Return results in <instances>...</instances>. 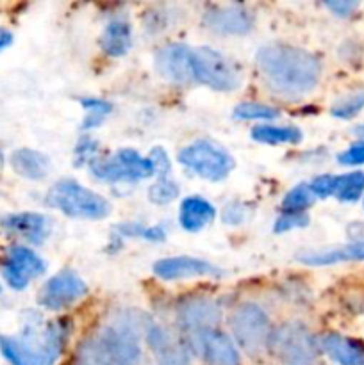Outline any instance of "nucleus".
I'll return each mask as SVG.
<instances>
[{
  "label": "nucleus",
  "instance_id": "1",
  "mask_svg": "<svg viewBox=\"0 0 364 365\" xmlns=\"http://www.w3.org/2000/svg\"><path fill=\"white\" fill-rule=\"evenodd\" d=\"M257 66L268 86L282 95H302L316 86L321 64L313 53L289 45H270L257 52Z\"/></svg>",
  "mask_w": 364,
  "mask_h": 365
},
{
  "label": "nucleus",
  "instance_id": "2",
  "mask_svg": "<svg viewBox=\"0 0 364 365\" xmlns=\"http://www.w3.org/2000/svg\"><path fill=\"white\" fill-rule=\"evenodd\" d=\"M82 351L88 353L98 365H136L141 356L139 337L127 323L103 327Z\"/></svg>",
  "mask_w": 364,
  "mask_h": 365
},
{
  "label": "nucleus",
  "instance_id": "3",
  "mask_svg": "<svg viewBox=\"0 0 364 365\" xmlns=\"http://www.w3.org/2000/svg\"><path fill=\"white\" fill-rule=\"evenodd\" d=\"M66 328L56 323L46 328L38 344L31 339H18L0 335V353L11 365H52L63 349Z\"/></svg>",
  "mask_w": 364,
  "mask_h": 365
},
{
  "label": "nucleus",
  "instance_id": "4",
  "mask_svg": "<svg viewBox=\"0 0 364 365\" xmlns=\"http://www.w3.org/2000/svg\"><path fill=\"white\" fill-rule=\"evenodd\" d=\"M49 205L59 209L66 216L84 220H102L109 214L111 207L106 198L82 187L74 180H61L50 189Z\"/></svg>",
  "mask_w": 364,
  "mask_h": 365
},
{
  "label": "nucleus",
  "instance_id": "5",
  "mask_svg": "<svg viewBox=\"0 0 364 365\" xmlns=\"http://www.w3.org/2000/svg\"><path fill=\"white\" fill-rule=\"evenodd\" d=\"M231 328L238 344L245 349L248 355H261L270 346L271 327L270 319L253 303L239 305L231 316Z\"/></svg>",
  "mask_w": 364,
  "mask_h": 365
},
{
  "label": "nucleus",
  "instance_id": "6",
  "mask_svg": "<svg viewBox=\"0 0 364 365\" xmlns=\"http://www.w3.org/2000/svg\"><path fill=\"white\" fill-rule=\"evenodd\" d=\"M193 78L216 91H232L239 86V73L234 64L218 50L200 46L191 50Z\"/></svg>",
  "mask_w": 364,
  "mask_h": 365
},
{
  "label": "nucleus",
  "instance_id": "7",
  "mask_svg": "<svg viewBox=\"0 0 364 365\" xmlns=\"http://www.w3.org/2000/svg\"><path fill=\"white\" fill-rule=\"evenodd\" d=\"M182 166L211 182L223 180L234 168L232 157L211 141H195L178 153Z\"/></svg>",
  "mask_w": 364,
  "mask_h": 365
},
{
  "label": "nucleus",
  "instance_id": "8",
  "mask_svg": "<svg viewBox=\"0 0 364 365\" xmlns=\"http://www.w3.org/2000/svg\"><path fill=\"white\" fill-rule=\"evenodd\" d=\"M93 177L106 182H134L152 177L153 171L150 159L139 155L131 148L120 150L111 159H98L91 163Z\"/></svg>",
  "mask_w": 364,
  "mask_h": 365
},
{
  "label": "nucleus",
  "instance_id": "9",
  "mask_svg": "<svg viewBox=\"0 0 364 365\" xmlns=\"http://www.w3.org/2000/svg\"><path fill=\"white\" fill-rule=\"evenodd\" d=\"M270 346L285 365H309L314 359V342L300 323L282 324L271 331Z\"/></svg>",
  "mask_w": 364,
  "mask_h": 365
},
{
  "label": "nucleus",
  "instance_id": "10",
  "mask_svg": "<svg viewBox=\"0 0 364 365\" xmlns=\"http://www.w3.org/2000/svg\"><path fill=\"white\" fill-rule=\"evenodd\" d=\"M45 271V262L32 250L25 246H13L7 250L2 262V277L16 291H21L29 282Z\"/></svg>",
  "mask_w": 364,
  "mask_h": 365
},
{
  "label": "nucleus",
  "instance_id": "11",
  "mask_svg": "<svg viewBox=\"0 0 364 365\" xmlns=\"http://www.w3.org/2000/svg\"><path fill=\"white\" fill-rule=\"evenodd\" d=\"M86 285L74 271H61L43 285L39 303L49 310H61L84 296Z\"/></svg>",
  "mask_w": 364,
  "mask_h": 365
},
{
  "label": "nucleus",
  "instance_id": "12",
  "mask_svg": "<svg viewBox=\"0 0 364 365\" xmlns=\"http://www.w3.org/2000/svg\"><path fill=\"white\" fill-rule=\"evenodd\" d=\"M178 323L186 331L193 335V339L202 335L203 331L214 330L218 323H220V307L207 298H193L186 299L178 305L177 310Z\"/></svg>",
  "mask_w": 364,
  "mask_h": 365
},
{
  "label": "nucleus",
  "instance_id": "13",
  "mask_svg": "<svg viewBox=\"0 0 364 365\" xmlns=\"http://www.w3.org/2000/svg\"><path fill=\"white\" fill-rule=\"evenodd\" d=\"M146 341L156 355L157 365H191L188 346L164 328L156 327V324L148 327Z\"/></svg>",
  "mask_w": 364,
  "mask_h": 365
},
{
  "label": "nucleus",
  "instance_id": "14",
  "mask_svg": "<svg viewBox=\"0 0 364 365\" xmlns=\"http://www.w3.org/2000/svg\"><path fill=\"white\" fill-rule=\"evenodd\" d=\"M156 68L166 81L177 84L189 82L193 78L191 48L181 43L163 46L156 56Z\"/></svg>",
  "mask_w": 364,
  "mask_h": 365
},
{
  "label": "nucleus",
  "instance_id": "15",
  "mask_svg": "<svg viewBox=\"0 0 364 365\" xmlns=\"http://www.w3.org/2000/svg\"><path fill=\"white\" fill-rule=\"evenodd\" d=\"M193 341H196V351L206 359L209 365H241L238 349L232 344L231 339L221 331H203Z\"/></svg>",
  "mask_w": 364,
  "mask_h": 365
},
{
  "label": "nucleus",
  "instance_id": "16",
  "mask_svg": "<svg viewBox=\"0 0 364 365\" xmlns=\"http://www.w3.org/2000/svg\"><path fill=\"white\" fill-rule=\"evenodd\" d=\"M206 24L220 34H246L252 29L253 18L241 6H221L207 11Z\"/></svg>",
  "mask_w": 364,
  "mask_h": 365
},
{
  "label": "nucleus",
  "instance_id": "17",
  "mask_svg": "<svg viewBox=\"0 0 364 365\" xmlns=\"http://www.w3.org/2000/svg\"><path fill=\"white\" fill-rule=\"evenodd\" d=\"M153 273L163 280H181V278L191 277H207L216 274L218 269L209 262L193 257H171V259H161L153 264Z\"/></svg>",
  "mask_w": 364,
  "mask_h": 365
},
{
  "label": "nucleus",
  "instance_id": "18",
  "mask_svg": "<svg viewBox=\"0 0 364 365\" xmlns=\"http://www.w3.org/2000/svg\"><path fill=\"white\" fill-rule=\"evenodd\" d=\"M2 228L11 234L20 235L32 245H39L49 234V221L41 214L34 212L9 214L2 220Z\"/></svg>",
  "mask_w": 364,
  "mask_h": 365
},
{
  "label": "nucleus",
  "instance_id": "19",
  "mask_svg": "<svg viewBox=\"0 0 364 365\" xmlns=\"http://www.w3.org/2000/svg\"><path fill=\"white\" fill-rule=\"evenodd\" d=\"M214 214L216 210L207 200L200 198V196H189L181 203L178 223L184 230L198 232L214 220Z\"/></svg>",
  "mask_w": 364,
  "mask_h": 365
},
{
  "label": "nucleus",
  "instance_id": "20",
  "mask_svg": "<svg viewBox=\"0 0 364 365\" xmlns=\"http://www.w3.org/2000/svg\"><path fill=\"white\" fill-rule=\"evenodd\" d=\"M321 349L339 365H364V348L341 335L321 337Z\"/></svg>",
  "mask_w": 364,
  "mask_h": 365
},
{
  "label": "nucleus",
  "instance_id": "21",
  "mask_svg": "<svg viewBox=\"0 0 364 365\" xmlns=\"http://www.w3.org/2000/svg\"><path fill=\"white\" fill-rule=\"evenodd\" d=\"M11 166L18 175L31 180H39L49 175L50 160L43 153L31 148H20L11 155Z\"/></svg>",
  "mask_w": 364,
  "mask_h": 365
},
{
  "label": "nucleus",
  "instance_id": "22",
  "mask_svg": "<svg viewBox=\"0 0 364 365\" xmlns=\"http://www.w3.org/2000/svg\"><path fill=\"white\" fill-rule=\"evenodd\" d=\"M298 260L307 266H328V264L348 262V260H364V241L352 242L343 248L327 250V252L300 253Z\"/></svg>",
  "mask_w": 364,
  "mask_h": 365
},
{
  "label": "nucleus",
  "instance_id": "23",
  "mask_svg": "<svg viewBox=\"0 0 364 365\" xmlns=\"http://www.w3.org/2000/svg\"><path fill=\"white\" fill-rule=\"evenodd\" d=\"M132 43L131 25L125 20H113L100 36V46L111 57H120L128 52Z\"/></svg>",
  "mask_w": 364,
  "mask_h": 365
},
{
  "label": "nucleus",
  "instance_id": "24",
  "mask_svg": "<svg viewBox=\"0 0 364 365\" xmlns=\"http://www.w3.org/2000/svg\"><path fill=\"white\" fill-rule=\"evenodd\" d=\"M252 139L264 145H293L302 139V132L296 127H275V125H259L252 130Z\"/></svg>",
  "mask_w": 364,
  "mask_h": 365
},
{
  "label": "nucleus",
  "instance_id": "25",
  "mask_svg": "<svg viewBox=\"0 0 364 365\" xmlns=\"http://www.w3.org/2000/svg\"><path fill=\"white\" fill-rule=\"evenodd\" d=\"M364 192V173L352 171V173L335 177L334 196L341 202H357Z\"/></svg>",
  "mask_w": 364,
  "mask_h": 365
},
{
  "label": "nucleus",
  "instance_id": "26",
  "mask_svg": "<svg viewBox=\"0 0 364 365\" xmlns=\"http://www.w3.org/2000/svg\"><path fill=\"white\" fill-rule=\"evenodd\" d=\"M81 106L88 110L84 121H82L81 128L82 130H91L96 128L103 120H106L107 114L111 113V103H107L106 100L98 98H82Z\"/></svg>",
  "mask_w": 364,
  "mask_h": 365
},
{
  "label": "nucleus",
  "instance_id": "27",
  "mask_svg": "<svg viewBox=\"0 0 364 365\" xmlns=\"http://www.w3.org/2000/svg\"><path fill=\"white\" fill-rule=\"evenodd\" d=\"M313 202H314V195L313 191H310L309 185L298 184L284 196L282 210H284V212H295V214L303 212L307 207L313 205Z\"/></svg>",
  "mask_w": 364,
  "mask_h": 365
},
{
  "label": "nucleus",
  "instance_id": "28",
  "mask_svg": "<svg viewBox=\"0 0 364 365\" xmlns=\"http://www.w3.org/2000/svg\"><path fill=\"white\" fill-rule=\"evenodd\" d=\"M148 196L153 203L164 205V203H170L171 200L177 198L178 187L177 184L171 180L170 175H163V177H157V182L150 187Z\"/></svg>",
  "mask_w": 364,
  "mask_h": 365
},
{
  "label": "nucleus",
  "instance_id": "29",
  "mask_svg": "<svg viewBox=\"0 0 364 365\" xmlns=\"http://www.w3.org/2000/svg\"><path fill=\"white\" fill-rule=\"evenodd\" d=\"M234 116L239 120H275L278 110L263 103H239L234 109Z\"/></svg>",
  "mask_w": 364,
  "mask_h": 365
},
{
  "label": "nucleus",
  "instance_id": "30",
  "mask_svg": "<svg viewBox=\"0 0 364 365\" xmlns=\"http://www.w3.org/2000/svg\"><path fill=\"white\" fill-rule=\"evenodd\" d=\"M363 107H364V95L363 93H355V95H350L346 96V98L339 100L338 103H334V107H332V116L348 120V118L355 116Z\"/></svg>",
  "mask_w": 364,
  "mask_h": 365
},
{
  "label": "nucleus",
  "instance_id": "31",
  "mask_svg": "<svg viewBox=\"0 0 364 365\" xmlns=\"http://www.w3.org/2000/svg\"><path fill=\"white\" fill-rule=\"evenodd\" d=\"M309 223V217L303 212H284L278 216L277 223H275V232L280 234V232L293 230V228H303Z\"/></svg>",
  "mask_w": 364,
  "mask_h": 365
},
{
  "label": "nucleus",
  "instance_id": "32",
  "mask_svg": "<svg viewBox=\"0 0 364 365\" xmlns=\"http://www.w3.org/2000/svg\"><path fill=\"white\" fill-rule=\"evenodd\" d=\"M338 160L341 164H345V166H357V164H364V141L355 143V145L350 146L348 150L339 153Z\"/></svg>",
  "mask_w": 364,
  "mask_h": 365
},
{
  "label": "nucleus",
  "instance_id": "33",
  "mask_svg": "<svg viewBox=\"0 0 364 365\" xmlns=\"http://www.w3.org/2000/svg\"><path fill=\"white\" fill-rule=\"evenodd\" d=\"M334 180L335 177H332V175H321V177L314 178V180L310 182L309 187L314 196L327 198V196L334 195Z\"/></svg>",
  "mask_w": 364,
  "mask_h": 365
},
{
  "label": "nucleus",
  "instance_id": "34",
  "mask_svg": "<svg viewBox=\"0 0 364 365\" xmlns=\"http://www.w3.org/2000/svg\"><path fill=\"white\" fill-rule=\"evenodd\" d=\"M325 6L338 16H348L352 11H355L357 2H352V0H328V2H325Z\"/></svg>",
  "mask_w": 364,
  "mask_h": 365
},
{
  "label": "nucleus",
  "instance_id": "35",
  "mask_svg": "<svg viewBox=\"0 0 364 365\" xmlns=\"http://www.w3.org/2000/svg\"><path fill=\"white\" fill-rule=\"evenodd\" d=\"M243 220H245V210H243V207L239 203H232V205H228L223 210V221H227V223L238 225Z\"/></svg>",
  "mask_w": 364,
  "mask_h": 365
},
{
  "label": "nucleus",
  "instance_id": "36",
  "mask_svg": "<svg viewBox=\"0 0 364 365\" xmlns=\"http://www.w3.org/2000/svg\"><path fill=\"white\" fill-rule=\"evenodd\" d=\"M96 148L98 146L95 145V141H91V139H82L81 143H79L77 146V157H79V164H81V160L84 163L88 157H91L93 153L96 152Z\"/></svg>",
  "mask_w": 364,
  "mask_h": 365
},
{
  "label": "nucleus",
  "instance_id": "37",
  "mask_svg": "<svg viewBox=\"0 0 364 365\" xmlns=\"http://www.w3.org/2000/svg\"><path fill=\"white\" fill-rule=\"evenodd\" d=\"M11 41H13V34H11L7 29L0 27V50H4L6 46H9Z\"/></svg>",
  "mask_w": 364,
  "mask_h": 365
},
{
  "label": "nucleus",
  "instance_id": "38",
  "mask_svg": "<svg viewBox=\"0 0 364 365\" xmlns=\"http://www.w3.org/2000/svg\"><path fill=\"white\" fill-rule=\"evenodd\" d=\"M79 365H98L95 362V360L91 359V356L88 355L86 351H82L81 349V356H79Z\"/></svg>",
  "mask_w": 364,
  "mask_h": 365
},
{
  "label": "nucleus",
  "instance_id": "39",
  "mask_svg": "<svg viewBox=\"0 0 364 365\" xmlns=\"http://www.w3.org/2000/svg\"><path fill=\"white\" fill-rule=\"evenodd\" d=\"M355 134H359V135H363V138H364V127H357V130H355Z\"/></svg>",
  "mask_w": 364,
  "mask_h": 365
},
{
  "label": "nucleus",
  "instance_id": "40",
  "mask_svg": "<svg viewBox=\"0 0 364 365\" xmlns=\"http://www.w3.org/2000/svg\"><path fill=\"white\" fill-rule=\"evenodd\" d=\"M2 168H4V153L0 152V171H2Z\"/></svg>",
  "mask_w": 364,
  "mask_h": 365
}]
</instances>
